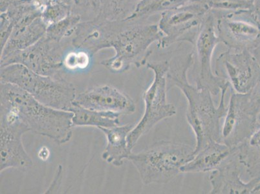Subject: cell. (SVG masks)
<instances>
[{"mask_svg":"<svg viewBox=\"0 0 260 194\" xmlns=\"http://www.w3.org/2000/svg\"><path fill=\"white\" fill-rule=\"evenodd\" d=\"M47 27L42 17L33 18L25 16L20 19L1 50V58L32 46L46 35Z\"/></svg>","mask_w":260,"mask_h":194,"instance_id":"obj_16","label":"cell"},{"mask_svg":"<svg viewBox=\"0 0 260 194\" xmlns=\"http://www.w3.org/2000/svg\"><path fill=\"white\" fill-rule=\"evenodd\" d=\"M231 91L230 102L221 127V142L235 148L251 134L256 125L257 115L253 112L248 93Z\"/></svg>","mask_w":260,"mask_h":194,"instance_id":"obj_13","label":"cell"},{"mask_svg":"<svg viewBox=\"0 0 260 194\" xmlns=\"http://www.w3.org/2000/svg\"><path fill=\"white\" fill-rule=\"evenodd\" d=\"M72 13L81 18L82 21L93 20L101 15V0H72Z\"/></svg>","mask_w":260,"mask_h":194,"instance_id":"obj_23","label":"cell"},{"mask_svg":"<svg viewBox=\"0 0 260 194\" xmlns=\"http://www.w3.org/2000/svg\"><path fill=\"white\" fill-rule=\"evenodd\" d=\"M28 132L29 128L15 112L1 106V172L33 165L22 143L23 135Z\"/></svg>","mask_w":260,"mask_h":194,"instance_id":"obj_12","label":"cell"},{"mask_svg":"<svg viewBox=\"0 0 260 194\" xmlns=\"http://www.w3.org/2000/svg\"><path fill=\"white\" fill-rule=\"evenodd\" d=\"M0 73V82L15 85L40 103L57 110L70 112L77 96L76 88L72 83L38 74L20 63L4 66Z\"/></svg>","mask_w":260,"mask_h":194,"instance_id":"obj_5","label":"cell"},{"mask_svg":"<svg viewBox=\"0 0 260 194\" xmlns=\"http://www.w3.org/2000/svg\"><path fill=\"white\" fill-rule=\"evenodd\" d=\"M194 156V147L176 142L160 141L127 160L134 165L143 184H167L176 178L183 166Z\"/></svg>","mask_w":260,"mask_h":194,"instance_id":"obj_4","label":"cell"},{"mask_svg":"<svg viewBox=\"0 0 260 194\" xmlns=\"http://www.w3.org/2000/svg\"><path fill=\"white\" fill-rule=\"evenodd\" d=\"M61 179H62V167L61 165H59L53 181H52L50 186H49L48 189H47L45 193H54V191H57L59 188H60Z\"/></svg>","mask_w":260,"mask_h":194,"instance_id":"obj_26","label":"cell"},{"mask_svg":"<svg viewBox=\"0 0 260 194\" xmlns=\"http://www.w3.org/2000/svg\"><path fill=\"white\" fill-rule=\"evenodd\" d=\"M70 112L73 113V127H95L98 128H111L119 126V113L100 112L73 105Z\"/></svg>","mask_w":260,"mask_h":194,"instance_id":"obj_19","label":"cell"},{"mask_svg":"<svg viewBox=\"0 0 260 194\" xmlns=\"http://www.w3.org/2000/svg\"><path fill=\"white\" fill-rule=\"evenodd\" d=\"M222 142L213 141L196 153L181 169V173H207L218 169L238 151Z\"/></svg>","mask_w":260,"mask_h":194,"instance_id":"obj_17","label":"cell"},{"mask_svg":"<svg viewBox=\"0 0 260 194\" xmlns=\"http://www.w3.org/2000/svg\"><path fill=\"white\" fill-rule=\"evenodd\" d=\"M80 22H82L80 16L72 13L67 17L49 25L46 35L52 39L61 42L66 38L72 37L77 26Z\"/></svg>","mask_w":260,"mask_h":194,"instance_id":"obj_22","label":"cell"},{"mask_svg":"<svg viewBox=\"0 0 260 194\" xmlns=\"http://www.w3.org/2000/svg\"><path fill=\"white\" fill-rule=\"evenodd\" d=\"M1 28H0V36H1V50L4 48L5 45L8 41L12 32H13L15 23L9 18L8 14L5 12H2L1 16Z\"/></svg>","mask_w":260,"mask_h":194,"instance_id":"obj_25","label":"cell"},{"mask_svg":"<svg viewBox=\"0 0 260 194\" xmlns=\"http://www.w3.org/2000/svg\"><path fill=\"white\" fill-rule=\"evenodd\" d=\"M238 151L223 163L218 169L210 172L209 182L211 194H250L254 193L259 182L254 177L249 182L242 179L244 166L240 162Z\"/></svg>","mask_w":260,"mask_h":194,"instance_id":"obj_15","label":"cell"},{"mask_svg":"<svg viewBox=\"0 0 260 194\" xmlns=\"http://www.w3.org/2000/svg\"><path fill=\"white\" fill-rule=\"evenodd\" d=\"M148 20H108L99 16L80 26L78 42L80 48L91 56L103 49L113 48V57L102 61L113 73H121L132 66L146 65L152 51L150 47L162 38L158 23Z\"/></svg>","mask_w":260,"mask_h":194,"instance_id":"obj_1","label":"cell"},{"mask_svg":"<svg viewBox=\"0 0 260 194\" xmlns=\"http://www.w3.org/2000/svg\"><path fill=\"white\" fill-rule=\"evenodd\" d=\"M191 1L192 0H142L133 14L127 18L148 20L156 14L180 8Z\"/></svg>","mask_w":260,"mask_h":194,"instance_id":"obj_20","label":"cell"},{"mask_svg":"<svg viewBox=\"0 0 260 194\" xmlns=\"http://www.w3.org/2000/svg\"><path fill=\"white\" fill-rule=\"evenodd\" d=\"M142 0H101L102 17L108 20H124L133 14Z\"/></svg>","mask_w":260,"mask_h":194,"instance_id":"obj_21","label":"cell"},{"mask_svg":"<svg viewBox=\"0 0 260 194\" xmlns=\"http://www.w3.org/2000/svg\"><path fill=\"white\" fill-rule=\"evenodd\" d=\"M134 127V125L128 124L99 129L107 139V144L102 154L104 160L116 167H121L132 153L127 144V136Z\"/></svg>","mask_w":260,"mask_h":194,"instance_id":"obj_18","label":"cell"},{"mask_svg":"<svg viewBox=\"0 0 260 194\" xmlns=\"http://www.w3.org/2000/svg\"></svg>","mask_w":260,"mask_h":194,"instance_id":"obj_32","label":"cell"},{"mask_svg":"<svg viewBox=\"0 0 260 194\" xmlns=\"http://www.w3.org/2000/svg\"><path fill=\"white\" fill-rule=\"evenodd\" d=\"M1 106L18 116L30 132L58 144L67 143L73 136V113L44 105L20 87L1 82Z\"/></svg>","mask_w":260,"mask_h":194,"instance_id":"obj_3","label":"cell"},{"mask_svg":"<svg viewBox=\"0 0 260 194\" xmlns=\"http://www.w3.org/2000/svg\"><path fill=\"white\" fill-rule=\"evenodd\" d=\"M215 17L210 12L201 25L192 46V72L196 86L199 89L209 90L212 95H217L226 84L225 80L217 76L212 71V55L216 46L220 44L217 36Z\"/></svg>","mask_w":260,"mask_h":194,"instance_id":"obj_7","label":"cell"},{"mask_svg":"<svg viewBox=\"0 0 260 194\" xmlns=\"http://www.w3.org/2000/svg\"><path fill=\"white\" fill-rule=\"evenodd\" d=\"M256 123H257V124H260V112L258 113V115H257V116Z\"/></svg>","mask_w":260,"mask_h":194,"instance_id":"obj_31","label":"cell"},{"mask_svg":"<svg viewBox=\"0 0 260 194\" xmlns=\"http://www.w3.org/2000/svg\"><path fill=\"white\" fill-rule=\"evenodd\" d=\"M146 68L154 74L150 86L143 94L145 112L138 124L127 136V144L132 150L139 139L148 133L157 123L176 114V108L168 103L167 93V74L170 70V61L161 60L146 63Z\"/></svg>","mask_w":260,"mask_h":194,"instance_id":"obj_6","label":"cell"},{"mask_svg":"<svg viewBox=\"0 0 260 194\" xmlns=\"http://www.w3.org/2000/svg\"><path fill=\"white\" fill-rule=\"evenodd\" d=\"M250 51L251 52L253 56L256 58V60L260 66V33L259 37H257L254 46H253Z\"/></svg>","mask_w":260,"mask_h":194,"instance_id":"obj_28","label":"cell"},{"mask_svg":"<svg viewBox=\"0 0 260 194\" xmlns=\"http://www.w3.org/2000/svg\"><path fill=\"white\" fill-rule=\"evenodd\" d=\"M73 105L90 110L129 115L137 106L133 99L110 85H100L77 94Z\"/></svg>","mask_w":260,"mask_h":194,"instance_id":"obj_14","label":"cell"},{"mask_svg":"<svg viewBox=\"0 0 260 194\" xmlns=\"http://www.w3.org/2000/svg\"><path fill=\"white\" fill-rule=\"evenodd\" d=\"M64 53L60 42L44 35L32 46L13 52L0 60V66L20 63L38 74L62 78Z\"/></svg>","mask_w":260,"mask_h":194,"instance_id":"obj_9","label":"cell"},{"mask_svg":"<svg viewBox=\"0 0 260 194\" xmlns=\"http://www.w3.org/2000/svg\"><path fill=\"white\" fill-rule=\"evenodd\" d=\"M248 175L250 177V179L254 178V177H257L259 178V182L256 188H255L254 193H260V163H258L255 167H253L252 169L247 172Z\"/></svg>","mask_w":260,"mask_h":194,"instance_id":"obj_27","label":"cell"},{"mask_svg":"<svg viewBox=\"0 0 260 194\" xmlns=\"http://www.w3.org/2000/svg\"><path fill=\"white\" fill-rule=\"evenodd\" d=\"M215 74L236 93L247 94L260 81V66L249 50L228 49L217 58Z\"/></svg>","mask_w":260,"mask_h":194,"instance_id":"obj_11","label":"cell"},{"mask_svg":"<svg viewBox=\"0 0 260 194\" xmlns=\"http://www.w3.org/2000/svg\"><path fill=\"white\" fill-rule=\"evenodd\" d=\"M253 13L260 20V0H252Z\"/></svg>","mask_w":260,"mask_h":194,"instance_id":"obj_29","label":"cell"},{"mask_svg":"<svg viewBox=\"0 0 260 194\" xmlns=\"http://www.w3.org/2000/svg\"><path fill=\"white\" fill-rule=\"evenodd\" d=\"M210 12L206 4L192 0L180 8L160 14L158 26L162 38L157 43L158 48L166 49L177 42L191 44Z\"/></svg>","mask_w":260,"mask_h":194,"instance_id":"obj_8","label":"cell"},{"mask_svg":"<svg viewBox=\"0 0 260 194\" xmlns=\"http://www.w3.org/2000/svg\"><path fill=\"white\" fill-rule=\"evenodd\" d=\"M49 155H50V153H49L48 149L46 147L42 148L39 151V157L40 159L44 160V161H46L47 158H49Z\"/></svg>","mask_w":260,"mask_h":194,"instance_id":"obj_30","label":"cell"},{"mask_svg":"<svg viewBox=\"0 0 260 194\" xmlns=\"http://www.w3.org/2000/svg\"><path fill=\"white\" fill-rule=\"evenodd\" d=\"M192 62V52L175 62L170 61L167 86L168 90L178 87L187 101L186 119L195 135V155L211 142H221V121L228 111L224 98L230 86L226 82L221 89L220 103L216 107L209 90L198 88L188 82L187 74Z\"/></svg>","mask_w":260,"mask_h":194,"instance_id":"obj_2","label":"cell"},{"mask_svg":"<svg viewBox=\"0 0 260 194\" xmlns=\"http://www.w3.org/2000/svg\"><path fill=\"white\" fill-rule=\"evenodd\" d=\"M91 55L85 51H72L64 56L63 66L68 70H85L90 63Z\"/></svg>","mask_w":260,"mask_h":194,"instance_id":"obj_24","label":"cell"},{"mask_svg":"<svg viewBox=\"0 0 260 194\" xmlns=\"http://www.w3.org/2000/svg\"><path fill=\"white\" fill-rule=\"evenodd\" d=\"M217 37L229 49L250 50L260 33V20L251 10L216 12Z\"/></svg>","mask_w":260,"mask_h":194,"instance_id":"obj_10","label":"cell"}]
</instances>
